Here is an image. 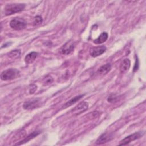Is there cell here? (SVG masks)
<instances>
[{
  "instance_id": "7c38bea8",
  "label": "cell",
  "mask_w": 146,
  "mask_h": 146,
  "mask_svg": "<svg viewBox=\"0 0 146 146\" xmlns=\"http://www.w3.org/2000/svg\"><path fill=\"white\" fill-rule=\"evenodd\" d=\"M38 56V53L33 51L30 52L29 54H27L25 58V61L26 64H30L33 63L36 59V58Z\"/></svg>"
},
{
  "instance_id": "44dd1931",
  "label": "cell",
  "mask_w": 146,
  "mask_h": 146,
  "mask_svg": "<svg viewBox=\"0 0 146 146\" xmlns=\"http://www.w3.org/2000/svg\"><path fill=\"white\" fill-rule=\"evenodd\" d=\"M139 68V61H138V59L136 56V62H135V66L133 67V71H136L138 70Z\"/></svg>"
},
{
  "instance_id": "277c9868",
  "label": "cell",
  "mask_w": 146,
  "mask_h": 146,
  "mask_svg": "<svg viewBox=\"0 0 146 146\" xmlns=\"http://www.w3.org/2000/svg\"><path fill=\"white\" fill-rule=\"evenodd\" d=\"M143 135H144V132H135V133H134L133 134H131V135L125 137L123 140H121L120 141V142L119 143V145H126V144L131 143L132 141H134L135 140H137V139L140 138L141 137L143 136Z\"/></svg>"
},
{
  "instance_id": "8fae6325",
  "label": "cell",
  "mask_w": 146,
  "mask_h": 146,
  "mask_svg": "<svg viewBox=\"0 0 146 146\" xmlns=\"http://www.w3.org/2000/svg\"><path fill=\"white\" fill-rule=\"evenodd\" d=\"M40 133V131H34V132H33V133H30L29 135H28L27 136H26V137H25L22 140H21V141H19V142H18V143H16V144H15V145H21V144H25V143H26V142H28L29 140H30L31 139H33V138H34L35 137H36V136H38L39 133Z\"/></svg>"
},
{
  "instance_id": "7a4b0ae2",
  "label": "cell",
  "mask_w": 146,
  "mask_h": 146,
  "mask_svg": "<svg viewBox=\"0 0 146 146\" xmlns=\"http://www.w3.org/2000/svg\"><path fill=\"white\" fill-rule=\"evenodd\" d=\"M25 5L22 3H10L6 5L5 7V14L6 15H10L22 11L24 10Z\"/></svg>"
},
{
  "instance_id": "30bf717a",
  "label": "cell",
  "mask_w": 146,
  "mask_h": 146,
  "mask_svg": "<svg viewBox=\"0 0 146 146\" xmlns=\"http://www.w3.org/2000/svg\"><path fill=\"white\" fill-rule=\"evenodd\" d=\"M131 66V62L129 59H124L120 63V71L121 73L127 72Z\"/></svg>"
},
{
  "instance_id": "6da1fadb",
  "label": "cell",
  "mask_w": 146,
  "mask_h": 146,
  "mask_svg": "<svg viewBox=\"0 0 146 146\" xmlns=\"http://www.w3.org/2000/svg\"><path fill=\"white\" fill-rule=\"evenodd\" d=\"M19 71L16 68H9L2 72L1 79L4 81L11 80L19 76Z\"/></svg>"
},
{
  "instance_id": "ac0fdd59",
  "label": "cell",
  "mask_w": 146,
  "mask_h": 146,
  "mask_svg": "<svg viewBox=\"0 0 146 146\" xmlns=\"http://www.w3.org/2000/svg\"><path fill=\"white\" fill-rule=\"evenodd\" d=\"M43 20H42V18L40 16H36L34 18V23L35 25H40V23H42Z\"/></svg>"
},
{
  "instance_id": "52a82bcc",
  "label": "cell",
  "mask_w": 146,
  "mask_h": 146,
  "mask_svg": "<svg viewBox=\"0 0 146 146\" xmlns=\"http://www.w3.org/2000/svg\"><path fill=\"white\" fill-rule=\"evenodd\" d=\"M74 48V44L72 41H68L66 43L60 48V52L63 55L70 54Z\"/></svg>"
},
{
  "instance_id": "9a60e30c",
  "label": "cell",
  "mask_w": 146,
  "mask_h": 146,
  "mask_svg": "<svg viewBox=\"0 0 146 146\" xmlns=\"http://www.w3.org/2000/svg\"><path fill=\"white\" fill-rule=\"evenodd\" d=\"M83 96V95H78L75 96L74 98L71 99L70 100H68L67 103H66L64 106H63V108H66L68 107L71 106V105L74 104V103H75L76 102H78L79 100H80L82 97Z\"/></svg>"
},
{
  "instance_id": "3957f363",
  "label": "cell",
  "mask_w": 146,
  "mask_h": 146,
  "mask_svg": "<svg viewBox=\"0 0 146 146\" xmlns=\"http://www.w3.org/2000/svg\"><path fill=\"white\" fill-rule=\"evenodd\" d=\"M26 22L21 18H15L10 22V27L16 30L24 29L26 27Z\"/></svg>"
},
{
  "instance_id": "9c48e42d",
  "label": "cell",
  "mask_w": 146,
  "mask_h": 146,
  "mask_svg": "<svg viewBox=\"0 0 146 146\" xmlns=\"http://www.w3.org/2000/svg\"><path fill=\"white\" fill-rule=\"evenodd\" d=\"M113 139V135L110 133H104L99 137L96 141V144H103L111 141Z\"/></svg>"
},
{
  "instance_id": "e0dca14e",
  "label": "cell",
  "mask_w": 146,
  "mask_h": 146,
  "mask_svg": "<svg viewBox=\"0 0 146 146\" xmlns=\"http://www.w3.org/2000/svg\"><path fill=\"white\" fill-rule=\"evenodd\" d=\"M52 82H53V79L50 75H47L44 78L43 80V83L44 85H49L51 84Z\"/></svg>"
},
{
  "instance_id": "2e32d148",
  "label": "cell",
  "mask_w": 146,
  "mask_h": 146,
  "mask_svg": "<svg viewBox=\"0 0 146 146\" xmlns=\"http://www.w3.org/2000/svg\"><path fill=\"white\" fill-rule=\"evenodd\" d=\"M21 55V51L20 50H14L10 51L8 54V56L11 59H17Z\"/></svg>"
},
{
  "instance_id": "4fadbf2b",
  "label": "cell",
  "mask_w": 146,
  "mask_h": 146,
  "mask_svg": "<svg viewBox=\"0 0 146 146\" xmlns=\"http://www.w3.org/2000/svg\"><path fill=\"white\" fill-rule=\"evenodd\" d=\"M108 35L106 32H103L99 36L98 38H96V39L94 40L93 42L95 44H102L103 43H104V42H106L107 39H108Z\"/></svg>"
},
{
  "instance_id": "5bb4252c",
  "label": "cell",
  "mask_w": 146,
  "mask_h": 146,
  "mask_svg": "<svg viewBox=\"0 0 146 146\" xmlns=\"http://www.w3.org/2000/svg\"><path fill=\"white\" fill-rule=\"evenodd\" d=\"M111 68V65L110 63H107L103 65L98 70V72L101 75H104L107 74Z\"/></svg>"
},
{
  "instance_id": "8992f818",
  "label": "cell",
  "mask_w": 146,
  "mask_h": 146,
  "mask_svg": "<svg viewBox=\"0 0 146 146\" xmlns=\"http://www.w3.org/2000/svg\"><path fill=\"white\" fill-rule=\"evenodd\" d=\"M40 104V100L38 98L33 99L24 103L23 107L25 110H33L38 107Z\"/></svg>"
},
{
  "instance_id": "5b68a950",
  "label": "cell",
  "mask_w": 146,
  "mask_h": 146,
  "mask_svg": "<svg viewBox=\"0 0 146 146\" xmlns=\"http://www.w3.org/2000/svg\"><path fill=\"white\" fill-rule=\"evenodd\" d=\"M88 108V104L86 102H82L75 106L71 111L74 115H79L86 111Z\"/></svg>"
},
{
  "instance_id": "ba28073f",
  "label": "cell",
  "mask_w": 146,
  "mask_h": 146,
  "mask_svg": "<svg viewBox=\"0 0 146 146\" xmlns=\"http://www.w3.org/2000/svg\"><path fill=\"white\" fill-rule=\"evenodd\" d=\"M106 50V47L104 46L94 47L90 49V54L92 57H96L103 54Z\"/></svg>"
},
{
  "instance_id": "ffe728a7",
  "label": "cell",
  "mask_w": 146,
  "mask_h": 146,
  "mask_svg": "<svg viewBox=\"0 0 146 146\" xmlns=\"http://www.w3.org/2000/svg\"><path fill=\"white\" fill-rule=\"evenodd\" d=\"M36 88H37V86L36 85L32 84L31 87H30V93L33 94L35 91Z\"/></svg>"
},
{
  "instance_id": "d6986e66",
  "label": "cell",
  "mask_w": 146,
  "mask_h": 146,
  "mask_svg": "<svg viewBox=\"0 0 146 146\" xmlns=\"http://www.w3.org/2000/svg\"><path fill=\"white\" fill-rule=\"evenodd\" d=\"M108 101L110 102H115L117 101V98L116 96H110L108 98Z\"/></svg>"
}]
</instances>
